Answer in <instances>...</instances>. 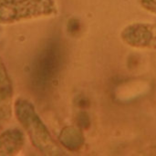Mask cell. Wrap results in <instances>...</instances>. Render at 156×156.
<instances>
[{
  "instance_id": "obj_5",
  "label": "cell",
  "mask_w": 156,
  "mask_h": 156,
  "mask_svg": "<svg viewBox=\"0 0 156 156\" xmlns=\"http://www.w3.org/2000/svg\"><path fill=\"white\" fill-rule=\"evenodd\" d=\"M14 88L12 80L0 57V122H9L14 115Z\"/></svg>"
},
{
  "instance_id": "obj_1",
  "label": "cell",
  "mask_w": 156,
  "mask_h": 156,
  "mask_svg": "<svg viewBox=\"0 0 156 156\" xmlns=\"http://www.w3.org/2000/svg\"><path fill=\"white\" fill-rule=\"evenodd\" d=\"M14 114L27 134L33 147L41 154L48 156L63 154L62 150L53 139L30 101L25 98L16 99L14 104Z\"/></svg>"
},
{
  "instance_id": "obj_3",
  "label": "cell",
  "mask_w": 156,
  "mask_h": 156,
  "mask_svg": "<svg viewBox=\"0 0 156 156\" xmlns=\"http://www.w3.org/2000/svg\"><path fill=\"white\" fill-rule=\"evenodd\" d=\"M60 50L55 42L48 43L37 54L32 69V82L38 90L50 86L60 66Z\"/></svg>"
},
{
  "instance_id": "obj_8",
  "label": "cell",
  "mask_w": 156,
  "mask_h": 156,
  "mask_svg": "<svg viewBox=\"0 0 156 156\" xmlns=\"http://www.w3.org/2000/svg\"><path fill=\"white\" fill-rule=\"evenodd\" d=\"M141 4L147 11L156 15V0H141Z\"/></svg>"
},
{
  "instance_id": "obj_2",
  "label": "cell",
  "mask_w": 156,
  "mask_h": 156,
  "mask_svg": "<svg viewBox=\"0 0 156 156\" xmlns=\"http://www.w3.org/2000/svg\"><path fill=\"white\" fill-rule=\"evenodd\" d=\"M58 12L55 0H0V26L48 18Z\"/></svg>"
},
{
  "instance_id": "obj_4",
  "label": "cell",
  "mask_w": 156,
  "mask_h": 156,
  "mask_svg": "<svg viewBox=\"0 0 156 156\" xmlns=\"http://www.w3.org/2000/svg\"><path fill=\"white\" fill-rule=\"evenodd\" d=\"M120 36L129 47L156 50V23L136 22L130 24L122 30Z\"/></svg>"
},
{
  "instance_id": "obj_7",
  "label": "cell",
  "mask_w": 156,
  "mask_h": 156,
  "mask_svg": "<svg viewBox=\"0 0 156 156\" xmlns=\"http://www.w3.org/2000/svg\"><path fill=\"white\" fill-rule=\"evenodd\" d=\"M60 144L69 151L77 152L84 144V138L81 131L75 126H67L59 133Z\"/></svg>"
},
{
  "instance_id": "obj_6",
  "label": "cell",
  "mask_w": 156,
  "mask_h": 156,
  "mask_svg": "<svg viewBox=\"0 0 156 156\" xmlns=\"http://www.w3.org/2000/svg\"><path fill=\"white\" fill-rule=\"evenodd\" d=\"M26 143L24 133L17 128H10L0 133V156L19 154Z\"/></svg>"
}]
</instances>
